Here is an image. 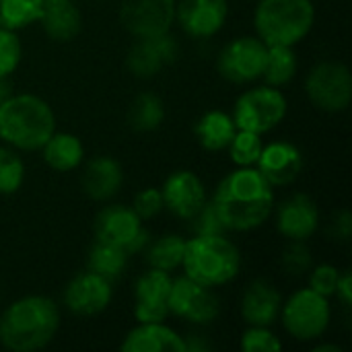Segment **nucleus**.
<instances>
[{
	"instance_id": "obj_1",
	"label": "nucleus",
	"mask_w": 352,
	"mask_h": 352,
	"mask_svg": "<svg viewBox=\"0 0 352 352\" xmlns=\"http://www.w3.org/2000/svg\"><path fill=\"white\" fill-rule=\"evenodd\" d=\"M210 202L227 233H245L270 219L274 210V186L256 167H237L219 182Z\"/></svg>"
},
{
	"instance_id": "obj_2",
	"label": "nucleus",
	"mask_w": 352,
	"mask_h": 352,
	"mask_svg": "<svg viewBox=\"0 0 352 352\" xmlns=\"http://www.w3.org/2000/svg\"><path fill=\"white\" fill-rule=\"evenodd\" d=\"M60 328L58 305L43 295H27L0 311V344L12 352L45 349Z\"/></svg>"
},
{
	"instance_id": "obj_3",
	"label": "nucleus",
	"mask_w": 352,
	"mask_h": 352,
	"mask_svg": "<svg viewBox=\"0 0 352 352\" xmlns=\"http://www.w3.org/2000/svg\"><path fill=\"white\" fill-rule=\"evenodd\" d=\"M56 132V113L37 95H10L0 105V140L14 151H39Z\"/></svg>"
},
{
	"instance_id": "obj_4",
	"label": "nucleus",
	"mask_w": 352,
	"mask_h": 352,
	"mask_svg": "<svg viewBox=\"0 0 352 352\" xmlns=\"http://www.w3.org/2000/svg\"><path fill=\"white\" fill-rule=\"evenodd\" d=\"M182 268L186 276L206 287L229 285L241 270L239 248L223 235H194L186 241Z\"/></svg>"
},
{
	"instance_id": "obj_5",
	"label": "nucleus",
	"mask_w": 352,
	"mask_h": 352,
	"mask_svg": "<svg viewBox=\"0 0 352 352\" xmlns=\"http://www.w3.org/2000/svg\"><path fill=\"white\" fill-rule=\"evenodd\" d=\"M316 21L311 0H260L254 12L256 35L266 45L301 43Z\"/></svg>"
},
{
	"instance_id": "obj_6",
	"label": "nucleus",
	"mask_w": 352,
	"mask_h": 352,
	"mask_svg": "<svg viewBox=\"0 0 352 352\" xmlns=\"http://www.w3.org/2000/svg\"><path fill=\"white\" fill-rule=\"evenodd\" d=\"M289 101L278 87H254L243 91L233 105V122L237 130L266 134L274 130L287 116Z\"/></svg>"
},
{
	"instance_id": "obj_7",
	"label": "nucleus",
	"mask_w": 352,
	"mask_h": 352,
	"mask_svg": "<svg viewBox=\"0 0 352 352\" xmlns=\"http://www.w3.org/2000/svg\"><path fill=\"white\" fill-rule=\"evenodd\" d=\"M285 330L299 342H311L326 334L332 318V307L328 297L316 293L314 289H301L293 293L280 307Z\"/></svg>"
},
{
	"instance_id": "obj_8",
	"label": "nucleus",
	"mask_w": 352,
	"mask_h": 352,
	"mask_svg": "<svg viewBox=\"0 0 352 352\" xmlns=\"http://www.w3.org/2000/svg\"><path fill=\"white\" fill-rule=\"evenodd\" d=\"M309 101L328 113L344 111L352 99V76L346 64L326 60L316 64L305 78Z\"/></svg>"
},
{
	"instance_id": "obj_9",
	"label": "nucleus",
	"mask_w": 352,
	"mask_h": 352,
	"mask_svg": "<svg viewBox=\"0 0 352 352\" xmlns=\"http://www.w3.org/2000/svg\"><path fill=\"white\" fill-rule=\"evenodd\" d=\"M95 239L124 248L132 258L134 254L144 252L151 241V233L144 229L142 219L132 210V206L111 204L95 219Z\"/></svg>"
},
{
	"instance_id": "obj_10",
	"label": "nucleus",
	"mask_w": 352,
	"mask_h": 352,
	"mask_svg": "<svg viewBox=\"0 0 352 352\" xmlns=\"http://www.w3.org/2000/svg\"><path fill=\"white\" fill-rule=\"evenodd\" d=\"M221 301L212 287L200 285L190 276L175 278L169 291V314L194 326H208L219 318Z\"/></svg>"
},
{
	"instance_id": "obj_11",
	"label": "nucleus",
	"mask_w": 352,
	"mask_h": 352,
	"mask_svg": "<svg viewBox=\"0 0 352 352\" xmlns=\"http://www.w3.org/2000/svg\"><path fill=\"white\" fill-rule=\"evenodd\" d=\"M268 45L256 35H243L229 41L217 60L219 72L229 82H252L262 76Z\"/></svg>"
},
{
	"instance_id": "obj_12",
	"label": "nucleus",
	"mask_w": 352,
	"mask_h": 352,
	"mask_svg": "<svg viewBox=\"0 0 352 352\" xmlns=\"http://www.w3.org/2000/svg\"><path fill=\"white\" fill-rule=\"evenodd\" d=\"M173 21L175 0H122L120 23L136 39L169 33Z\"/></svg>"
},
{
	"instance_id": "obj_13",
	"label": "nucleus",
	"mask_w": 352,
	"mask_h": 352,
	"mask_svg": "<svg viewBox=\"0 0 352 352\" xmlns=\"http://www.w3.org/2000/svg\"><path fill=\"white\" fill-rule=\"evenodd\" d=\"M113 299V287L111 280L85 270L76 274L64 289V305L70 314L80 318H93L99 316L109 307Z\"/></svg>"
},
{
	"instance_id": "obj_14",
	"label": "nucleus",
	"mask_w": 352,
	"mask_h": 352,
	"mask_svg": "<svg viewBox=\"0 0 352 352\" xmlns=\"http://www.w3.org/2000/svg\"><path fill=\"white\" fill-rule=\"evenodd\" d=\"M171 283V274L157 268H151L138 276L134 285V318L138 324L167 320Z\"/></svg>"
},
{
	"instance_id": "obj_15",
	"label": "nucleus",
	"mask_w": 352,
	"mask_h": 352,
	"mask_svg": "<svg viewBox=\"0 0 352 352\" xmlns=\"http://www.w3.org/2000/svg\"><path fill=\"white\" fill-rule=\"evenodd\" d=\"M179 56V45L171 33L138 39L128 52V70L136 78H153Z\"/></svg>"
},
{
	"instance_id": "obj_16",
	"label": "nucleus",
	"mask_w": 352,
	"mask_h": 352,
	"mask_svg": "<svg viewBox=\"0 0 352 352\" xmlns=\"http://www.w3.org/2000/svg\"><path fill=\"white\" fill-rule=\"evenodd\" d=\"M161 196H163V206L173 212L177 219L190 221L200 206L206 202V190L202 179L190 171V169H177L173 171L163 188H161Z\"/></svg>"
},
{
	"instance_id": "obj_17",
	"label": "nucleus",
	"mask_w": 352,
	"mask_h": 352,
	"mask_svg": "<svg viewBox=\"0 0 352 352\" xmlns=\"http://www.w3.org/2000/svg\"><path fill=\"white\" fill-rule=\"evenodd\" d=\"M229 14L227 0H179L175 2V19L179 27L192 37L217 35Z\"/></svg>"
},
{
	"instance_id": "obj_18",
	"label": "nucleus",
	"mask_w": 352,
	"mask_h": 352,
	"mask_svg": "<svg viewBox=\"0 0 352 352\" xmlns=\"http://www.w3.org/2000/svg\"><path fill=\"white\" fill-rule=\"evenodd\" d=\"M320 227V208L307 194H293L278 206L276 229L291 241H307Z\"/></svg>"
},
{
	"instance_id": "obj_19",
	"label": "nucleus",
	"mask_w": 352,
	"mask_h": 352,
	"mask_svg": "<svg viewBox=\"0 0 352 352\" xmlns=\"http://www.w3.org/2000/svg\"><path fill=\"white\" fill-rule=\"evenodd\" d=\"M256 169L266 177V182L274 188L293 184L303 171V155L301 151L287 140H274L262 146Z\"/></svg>"
},
{
	"instance_id": "obj_20",
	"label": "nucleus",
	"mask_w": 352,
	"mask_h": 352,
	"mask_svg": "<svg viewBox=\"0 0 352 352\" xmlns=\"http://www.w3.org/2000/svg\"><path fill=\"white\" fill-rule=\"evenodd\" d=\"M120 349L124 352H186V342L165 322H146L132 328Z\"/></svg>"
},
{
	"instance_id": "obj_21",
	"label": "nucleus",
	"mask_w": 352,
	"mask_h": 352,
	"mask_svg": "<svg viewBox=\"0 0 352 352\" xmlns=\"http://www.w3.org/2000/svg\"><path fill=\"white\" fill-rule=\"evenodd\" d=\"M283 307V297L268 280H254L241 297V318L248 326H272Z\"/></svg>"
},
{
	"instance_id": "obj_22",
	"label": "nucleus",
	"mask_w": 352,
	"mask_h": 352,
	"mask_svg": "<svg viewBox=\"0 0 352 352\" xmlns=\"http://www.w3.org/2000/svg\"><path fill=\"white\" fill-rule=\"evenodd\" d=\"M124 184L122 165L111 157H95L82 171V190L89 198L105 202L113 198Z\"/></svg>"
},
{
	"instance_id": "obj_23",
	"label": "nucleus",
	"mask_w": 352,
	"mask_h": 352,
	"mask_svg": "<svg viewBox=\"0 0 352 352\" xmlns=\"http://www.w3.org/2000/svg\"><path fill=\"white\" fill-rule=\"evenodd\" d=\"M39 151L43 153L45 165L60 173L76 169L85 159V146H82L80 138L70 132L56 130Z\"/></svg>"
},
{
	"instance_id": "obj_24",
	"label": "nucleus",
	"mask_w": 352,
	"mask_h": 352,
	"mask_svg": "<svg viewBox=\"0 0 352 352\" xmlns=\"http://www.w3.org/2000/svg\"><path fill=\"white\" fill-rule=\"evenodd\" d=\"M235 132H237V126H235L233 118L221 109L206 111L196 122V128H194L198 144L210 153H219V151L227 148L231 138L235 136Z\"/></svg>"
},
{
	"instance_id": "obj_25",
	"label": "nucleus",
	"mask_w": 352,
	"mask_h": 352,
	"mask_svg": "<svg viewBox=\"0 0 352 352\" xmlns=\"http://www.w3.org/2000/svg\"><path fill=\"white\" fill-rule=\"evenodd\" d=\"M39 23L54 41H70L80 31V12L72 0L41 10Z\"/></svg>"
},
{
	"instance_id": "obj_26",
	"label": "nucleus",
	"mask_w": 352,
	"mask_h": 352,
	"mask_svg": "<svg viewBox=\"0 0 352 352\" xmlns=\"http://www.w3.org/2000/svg\"><path fill=\"white\" fill-rule=\"evenodd\" d=\"M128 260H130V256L126 254L124 248L95 239V243L87 256V270H91V272L113 283L116 278H120L124 274Z\"/></svg>"
},
{
	"instance_id": "obj_27",
	"label": "nucleus",
	"mask_w": 352,
	"mask_h": 352,
	"mask_svg": "<svg viewBox=\"0 0 352 352\" xmlns=\"http://www.w3.org/2000/svg\"><path fill=\"white\" fill-rule=\"evenodd\" d=\"M299 60L293 45H268L262 78L270 87H283L297 74Z\"/></svg>"
},
{
	"instance_id": "obj_28",
	"label": "nucleus",
	"mask_w": 352,
	"mask_h": 352,
	"mask_svg": "<svg viewBox=\"0 0 352 352\" xmlns=\"http://www.w3.org/2000/svg\"><path fill=\"white\" fill-rule=\"evenodd\" d=\"M184 250H186V239L179 235H161L155 241H148L144 248L146 262L151 268L163 270V272H173L182 268L184 260Z\"/></svg>"
},
{
	"instance_id": "obj_29",
	"label": "nucleus",
	"mask_w": 352,
	"mask_h": 352,
	"mask_svg": "<svg viewBox=\"0 0 352 352\" xmlns=\"http://www.w3.org/2000/svg\"><path fill=\"white\" fill-rule=\"evenodd\" d=\"M165 120V105L155 93H140L128 111V124L134 132H153Z\"/></svg>"
},
{
	"instance_id": "obj_30",
	"label": "nucleus",
	"mask_w": 352,
	"mask_h": 352,
	"mask_svg": "<svg viewBox=\"0 0 352 352\" xmlns=\"http://www.w3.org/2000/svg\"><path fill=\"white\" fill-rule=\"evenodd\" d=\"M41 16V0H0V27L19 31Z\"/></svg>"
},
{
	"instance_id": "obj_31",
	"label": "nucleus",
	"mask_w": 352,
	"mask_h": 352,
	"mask_svg": "<svg viewBox=\"0 0 352 352\" xmlns=\"http://www.w3.org/2000/svg\"><path fill=\"white\" fill-rule=\"evenodd\" d=\"M25 182V163L10 146H0V196H10Z\"/></svg>"
},
{
	"instance_id": "obj_32",
	"label": "nucleus",
	"mask_w": 352,
	"mask_h": 352,
	"mask_svg": "<svg viewBox=\"0 0 352 352\" xmlns=\"http://www.w3.org/2000/svg\"><path fill=\"white\" fill-rule=\"evenodd\" d=\"M262 146L264 144H262L260 134H254L248 130H237L235 136L231 138L227 151H229V159L235 163V167H256Z\"/></svg>"
},
{
	"instance_id": "obj_33",
	"label": "nucleus",
	"mask_w": 352,
	"mask_h": 352,
	"mask_svg": "<svg viewBox=\"0 0 352 352\" xmlns=\"http://www.w3.org/2000/svg\"><path fill=\"white\" fill-rule=\"evenodd\" d=\"M23 60V45L16 31L0 27V78H8Z\"/></svg>"
},
{
	"instance_id": "obj_34",
	"label": "nucleus",
	"mask_w": 352,
	"mask_h": 352,
	"mask_svg": "<svg viewBox=\"0 0 352 352\" xmlns=\"http://www.w3.org/2000/svg\"><path fill=\"white\" fill-rule=\"evenodd\" d=\"M243 352H278L283 342L270 330V326H250L239 342Z\"/></svg>"
},
{
	"instance_id": "obj_35",
	"label": "nucleus",
	"mask_w": 352,
	"mask_h": 352,
	"mask_svg": "<svg viewBox=\"0 0 352 352\" xmlns=\"http://www.w3.org/2000/svg\"><path fill=\"white\" fill-rule=\"evenodd\" d=\"M283 268L285 272L293 274V276H303L311 270V252L305 245V241H291V245L285 248L283 252Z\"/></svg>"
},
{
	"instance_id": "obj_36",
	"label": "nucleus",
	"mask_w": 352,
	"mask_h": 352,
	"mask_svg": "<svg viewBox=\"0 0 352 352\" xmlns=\"http://www.w3.org/2000/svg\"><path fill=\"white\" fill-rule=\"evenodd\" d=\"M190 221L194 225L196 235H223V233H227V229L223 227V221H221L212 202H204L200 206V210Z\"/></svg>"
},
{
	"instance_id": "obj_37",
	"label": "nucleus",
	"mask_w": 352,
	"mask_h": 352,
	"mask_svg": "<svg viewBox=\"0 0 352 352\" xmlns=\"http://www.w3.org/2000/svg\"><path fill=\"white\" fill-rule=\"evenodd\" d=\"M340 278V270L332 264H320L316 268H311L309 274V289H314L316 293L324 295V297H332L336 293V285Z\"/></svg>"
},
{
	"instance_id": "obj_38",
	"label": "nucleus",
	"mask_w": 352,
	"mask_h": 352,
	"mask_svg": "<svg viewBox=\"0 0 352 352\" xmlns=\"http://www.w3.org/2000/svg\"><path fill=\"white\" fill-rule=\"evenodd\" d=\"M163 208L165 206H163V196H161L159 188H144V190H140L134 196V202H132V210L142 221H148V219L157 217Z\"/></svg>"
},
{
	"instance_id": "obj_39",
	"label": "nucleus",
	"mask_w": 352,
	"mask_h": 352,
	"mask_svg": "<svg viewBox=\"0 0 352 352\" xmlns=\"http://www.w3.org/2000/svg\"><path fill=\"white\" fill-rule=\"evenodd\" d=\"M334 233L338 239L342 241H349L352 233V214L349 210H340L336 217H334Z\"/></svg>"
},
{
	"instance_id": "obj_40",
	"label": "nucleus",
	"mask_w": 352,
	"mask_h": 352,
	"mask_svg": "<svg viewBox=\"0 0 352 352\" xmlns=\"http://www.w3.org/2000/svg\"><path fill=\"white\" fill-rule=\"evenodd\" d=\"M336 299L344 305V307H351L352 301V276L351 272H340V278H338V285H336Z\"/></svg>"
},
{
	"instance_id": "obj_41",
	"label": "nucleus",
	"mask_w": 352,
	"mask_h": 352,
	"mask_svg": "<svg viewBox=\"0 0 352 352\" xmlns=\"http://www.w3.org/2000/svg\"><path fill=\"white\" fill-rule=\"evenodd\" d=\"M184 342H186V351L188 352H204L212 349V344L206 338H202L200 334H192V336L184 338Z\"/></svg>"
},
{
	"instance_id": "obj_42",
	"label": "nucleus",
	"mask_w": 352,
	"mask_h": 352,
	"mask_svg": "<svg viewBox=\"0 0 352 352\" xmlns=\"http://www.w3.org/2000/svg\"><path fill=\"white\" fill-rule=\"evenodd\" d=\"M10 95H12V91H10L8 80H6V78H0V105H2Z\"/></svg>"
},
{
	"instance_id": "obj_43",
	"label": "nucleus",
	"mask_w": 352,
	"mask_h": 352,
	"mask_svg": "<svg viewBox=\"0 0 352 352\" xmlns=\"http://www.w3.org/2000/svg\"><path fill=\"white\" fill-rule=\"evenodd\" d=\"M340 352V346H336V344H318L316 346V352Z\"/></svg>"
}]
</instances>
